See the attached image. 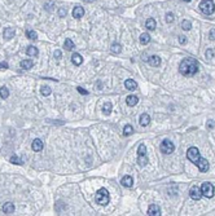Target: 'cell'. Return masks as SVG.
Instances as JSON below:
<instances>
[{
    "mask_svg": "<svg viewBox=\"0 0 215 216\" xmlns=\"http://www.w3.org/2000/svg\"><path fill=\"white\" fill-rule=\"evenodd\" d=\"M3 211H4V214L6 215H11L14 212V205L12 203V202H6V203L3 206Z\"/></svg>",
    "mask_w": 215,
    "mask_h": 216,
    "instance_id": "17",
    "label": "cell"
},
{
    "mask_svg": "<svg viewBox=\"0 0 215 216\" xmlns=\"http://www.w3.org/2000/svg\"><path fill=\"white\" fill-rule=\"evenodd\" d=\"M3 35H4V38L6 39V40H11L12 38H14L16 30L13 27H5L4 29V32H3Z\"/></svg>",
    "mask_w": 215,
    "mask_h": 216,
    "instance_id": "14",
    "label": "cell"
},
{
    "mask_svg": "<svg viewBox=\"0 0 215 216\" xmlns=\"http://www.w3.org/2000/svg\"><path fill=\"white\" fill-rule=\"evenodd\" d=\"M175 150V145L174 142H171L170 140H163L161 144V152L163 154H171L172 152Z\"/></svg>",
    "mask_w": 215,
    "mask_h": 216,
    "instance_id": "7",
    "label": "cell"
},
{
    "mask_svg": "<svg viewBox=\"0 0 215 216\" xmlns=\"http://www.w3.org/2000/svg\"><path fill=\"white\" fill-rule=\"evenodd\" d=\"M11 163H13V165H22V161H21V158H18L17 155H13V157H11Z\"/></svg>",
    "mask_w": 215,
    "mask_h": 216,
    "instance_id": "34",
    "label": "cell"
},
{
    "mask_svg": "<svg viewBox=\"0 0 215 216\" xmlns=\"http://www.w3.org/2000/svg\"><path fill=\"white\" fill-rule=\"evenodd\" d=\"M214 185L210 184V182H204L201 185V193L202 195H205L206 198H213L214 197Z\"/></svg>",
    "mask_w": 215,
    "mask_h": 216,
    "instance_id": "6",
    "label": "cell"
},
{
    "mask_svg": "<svg viewBox=\"0 0 215 216\" xmlns=\"http://www.w3.org/2000/svg\"><path fill=\"white\" fill-rule=\"evenodd\" d=\"M61 56H62V54H61V51H56V52H54V58H57V60H60V58H61Z\"/></svg>",
    "mask_w": 215,
    "mask_h": 216,
    "instance_id": "42",
    "label": "cell"
},
{
    "mask_svg": "<svg viewBox=\"0 0 215 216\" xmlns=\"http://www.w3.org/2000/svg\"><path fill=\"white\" fill-rule=\"evenodd\" d=\"M43 148H44V144H43V141H42L40 139H35L34 141H32V144H31V149L34 150L35 153L42 152Z\"/></svg>",
    "mask_w": 215,
    "mask_h": 216,
    "instance_id": "10",
    "label": "cell"
},
{
    "mask_svg": "<svg viewBox=\"0 0 215 216\" xmlns=\"http://www.w3.org/2000/svg\"><path fill=\"white\" fill-rule=\"evenodd\" d=\"M125 87H126V89H128V91H136L138 83H136L135 80H132V79H127L125 82Z\"/></svg>",
    "mask_w": 215,
    "mask_h": 216,
    "instance_id": "16",
    "label": "cell"
},
{
    "mask_svg": "<svg viewBox=\"0 0 215 216\" xmlns=\"http://www.w3.org/2000/svg\"><path fill=\"white\" fill-rule=\"evenodd\" d=\"M209 36H210L211 40H215V29H211V30H210Z\"/></svg>",
    "mask_w": 215,
    "mask_h": 216,
    "instance_id": "40",
    "label": "cell"
},
{
    "mask_svg": "<svg viewBox=\"0 0 215 216\" xmlns=\"http://www.w3.org/2000/svg\"><path fill=\"white\" fill-rule=\"evenodd\" d=\"M187 158L189 159L193 165L197 166V163H198V161H200L201 155H200V152H198V149L196 148V146H192V148H189L187 150Z\"/></svg>",
    "mask_w": 215,
    "mask_h": 216,
    "instance_id": "5",
    "label": "cell"
},
{
    "mask_svg": "<svg viewBox=\"0 0 215 216\" xmlns=\"http://www.w3.org/2000/svg\"><path fill=\"white\" fill-rule=\"evenodd\" d=\"M183 1H185V3H189V1H191V0H183Z\"/></svg>",
    "mask_w": 215,
    "mask_h": 216,
    "instance_id": "44",
    "label": "cell"
},
{
    "mask_svg": "<svg viewBox=\"0 0 215 216\" xmlns=\"http://www.w3.org/2000/svg\"><path fill=\"white\" fill-rule=\"evenodd\" d=\"M126 101H127V105L132 107V106L138 105V102H139V97H138V96H135V94H131V96L127 97Z\"/></svg>",
    "mask_w": 215,
    "mask_h": 216,
    "instance_id": "18",
    "label": "cell"
},
{
    "mask_svg": "<svg viewBox=\"0 0 215 216\" xmlns=\"http://www.w3.org/2000/svg\"><path fill=\"white\" fill-rule=\"evenodd\" d=\"M181 29H183L184 31H189L192 29V24L189 19H184L183 22H181Z\"/></svg>",
    "mask_w": 215,
    "mask_h": 216,
    "instance_id": "27",
    "label": "cell"
},
{
    "mask_svg": "<svg viewBox=\"0 0 215 216\" xmlns=\"http://www.w3.org/2000/svg\"><path fill=\"white\" fill-rule=\"evenodd\" d=\"M149 41H150V36H149L148 32H143L141 35H140V43H141L143 45L148 44Z\"/></svg>",
    "mask_w": 215,
    "mask_h": 216,
    "instance_id": "24",
    "label": "cell"
},
{
    "mask_svg": "<svg viewBox=\"0 0 215 216\" xmlns=\"http://www.w3.org/2000/svg\"><path fill=\"white\" fill-rule=\"evenodd\" d=\"M148 162H149V159H148V157H146V146L144 144H141L138 148V163L141 167H144V166L148 165Z\"/></svg>",
    "mask_w": 215,
    "mask_h": 216,
    "instance_id": "4",
    "label": "cell"
},
{
    "mask_svg": "<svg viewBox=\"0 0 215 216\" xmlns=\"http://www.w3.org/2000/svg\"><path fill=\"white\" fill-rule=\"evenodd\" d=\"M145 27L148 29L149 31H153L156 29V21H154V18H148L145 21Z\"/></svg>",
    "mask_w": 215,
    "mask_h": 216,
    "instance_id": "22",
    "label": "cell"
},
{
    "mask_svg": "<svg viewBox=\"0 0 215 216\" xmlns=\"http://www.w3.org/2000/svg\"><path fill=\"white\" fill-rule=\"evenodd\" d=\"M77 91H78V92H79L80 94H88V92H87V91L84 89V88H82V87H78Z\"/></svg>",
    "mask_w": 215,
    "mask_h": 216,
    "instance_id": "39",
    "label": "cell"
},
{
    "mask_svg": "<svg viewBox=\"0 0 215 216\" xmlns=\"http://www.w3.org/2000/svg\"><path fill=\"white\" fill-rule=\"evenodd\" d=\"M174 19H175L174 13H171V12L166 13V22H167V24H172V22H174Z\"/></svg>",
    "mask_w": 215,
    "mask_h": 216,
    "instance_id": "33",
    "label": "cell"
},
{
    "mask_svg": "<svg viewBox=\"0 0 215 216\" xmlns=\"http://www.w3.org/2000/svg\"><path fill=\"white\" fill-rule=\"evenodd\" d=\"M109 201H110L109 192H108L105 188L99 189L97 193H96V202L97 203L101 205V206H106L108 203H109Z\"/></svg>",
    "mask_w": 215,
    "mask_h": 216,
    "instance_id": "3",
    "label": "cell"
},
{
    "mask_svg": "<svg viewBox=\"0 0 215 216\" xmlns=\"http://www.w3.org/2000/svg\"><path fill=\"white\" fill-rule=\"evenodd\" d=\"M120 51H122V45L119 43H113L112 44V52L113 53H120Z\"/></svg>",
    "mask_w": 215,
    "mask_h": 216,
    "instance_id": "31",
    "label": "cell"
},
{
    "mask_svg": "<svg viewBox=\"0 0 215 216\" xmlns=\"http://www.w3.org/2000/svg\"><path fill=\"white\" fill-rule=\"evenodd\" d=\"M197 167H198V170H200V172H207L210 168V165H209V162H207V159L200 158V161L197 163Z\"/></svg>",
    "mask_w": 215,
    "mask_h": 216,
    "instance_id": "9",
    "label": "cell"
},
{
    "mask_svg": "<svg viewBox=\"0 0 215 216\" xmlns=\"http://www.w3.org/2000/svg\"><path fill=\"white\" fill-rule=\"evenodd\" d=\"M40 92H42L43 96H49V94L52 93V89H51L49 86H43L42 87V89H40Z\"/></svg>",
    "mask_w": 215,
    "mask_h": 216,
    "instance_id": "30",
    "label": "cell"
},
{
    "mask_svg": "<svg viewBox=\"0 0 215 216\" xmlns=\"http://www.w3.org/2000/svg\"><path fill=\"white\" fill-rule=\"evenodd\" d=\"M213 56H214V51H213V49H207V51H206V57H207V58H211Z\"/></svg>",
    "mask_w": 215,
    "mask_h": 216,
    "instance_id": "41",
    "label": "cell"
},
{
    "mask_svg": "<svg viewBox=\"0 0 215 216\" xmlns=\"http://www.w3.org/2000/svg\"><path fill=\"white\" fill-rule=\"evenodd\" d=\"M64 47L66 51H73L74 49V41L71 40V39H66L64 43Z\"/></svg>",
    "mask_w": 215,
    "mask_h": 216,
    "instance_id": "26",
    "label": "cell"
},
{
    "mask_svg": "<svg viewBox=\"0 0 215 216\" xmlns=\"http://www.w3.org/2000/svg\"><path fill=\"white\" fill-rule=\"evenodd\" d=\"M206 127H207V129H211V128H214V127H215V122H214V120H207V123H206Z\"/></svg>",
    "mask_w": 215,
    "mask_h": 216,
    "instance_id": "36",
    "label": "cell"
},
{
    "mask_svg": "<svg viewBox=\"0 0 215 216\" xmlns=\"http://www.w3.org/2000/svg\"><path fill=\"white\" fill-rule=\"evenodd\" d=\"M26 53H27L29 56H32V57H35V56L39 54V51L37 47H34V45H29L27 49H26Z\"/></svg>",
    "mask_w": 215,
    "mask_h": 216,
    "instance_id": "23",
    "label": "cell"
},
{
    "mask_svg": "<svg viewBox=\"0 0 215 216\" xmlns=\"http://www.w3.org/2000/svg\"><path fill=\"white\" fill-rule=\"evenodd\" d=\"M180 74L184 77H193L198 71V62L194 58H184L179 66Z\"/></svg>",
    "mask_w": 215,
    "mask_h": 216,
    "instance_id": "1",
    "label": "cell"
},
{
    "mask_svg": "<svg viewBox=\"0 0 215 216\" xmlns=\"http://www.w3.org/2000/svg\"><path fill=\"white\" fill-rule=\"evenodd\" d=\"M0 97H1L3 100H5V99H8V97H9V91L6 89L5 87L0 88Z\"/></svg>",
    "mask_w": 215,
    "mask_h": 216,
    "instance_id": "29",
    "label": "cell"
},
{
    "mask_svg": "<svg viewBox=\"0 0 215 216\" xmlns=\"http://www.w3.org/2000/svg\"><path fill=\"white\" fill-rule=\"evenodd\" d=\"M189 195H191L192 199H194V201H198V199H201V197H202L201 188H198V186H192L191 190H189Z\"/></svg>",
    "mask_w": 215,
    "mask_h": 216,
    "instance_id": "8",
    "label": "cell"
},
{
    "mask_svg": "<svg viewBox=\"0 0 215 216\" xmlns=\"http://www.w3.org/2000/svg\"><path fill=\"white\" fill-rule=\"evenodd\" d=\"M120 184H122L123 186H126V188H131V186L133 185V179H132V176H128V175L123 176L122 180H120Z\"/></svg>",
    "mask_w": 215,
    "mask_h": 216,
    "instance_id": "13",
    "label": "cell"
},
{
    "mask_svg": "<svg viewBox=\"0 0 215 216\" xmlns=\"http://www.w3.org/2000/svg\"><path fill=\"white\" fill-rule=\"evenodd\" d=\"M83 16H84V9L80 5H78V6H75V8L73 9V17L75 19H80Z\"/></svg>",
    "mask_w": 215,
    "mask_h": 216,
    "instance_id": "12",
    "label": "cell"
},
{
    "mask_svg": "<svg viewBox=\"0 0 215 216\" xmlns=\"http://www.w3.org/2000/svg\"><path fill=\"white\" fill-rule=\"evenodd\" d=\"M26 35H27L29 39H31V40H37V32H35L34 30H31V29H29L27 31H26Z\"/></svg>",
    "mask_w": 215,
    "mask_h": 216,
    "instance_id": "32",
    "label": "cell"
},
{
    "mask_svg": "<svg viewBox=\"0 0 215 216\" xmlns=\"http://www.w3.org/2000/svg\"><path fill=\"white\" fill-rule=\"evenodd\" d=\"M139 122H140V126H143V127H146V126H149V123H150V117H149V115H148V114H146V113L141 114V117H140Z\"/></svg>",
    "mask_w": 215,
    "mask_h": 216,
    "instance_id": "15",
    "label": "cell"
},
{
    "mask_svg": "<svg viewBox=\"0 0 215 216\" xmlns=\"http://www.w3.org/2000/svg\"><path fill=\"white\" fill-rule=\"evenodd\" d=\"M112 109H113L112 104H110V102H105V104H104V106H102V113L105 114V115H109V114L112 113Z\"/></svg>",
    "mask_w": 215,
    "mask_h": 216,
    "instance_id": "25",
    "label": "cell"
},
{
    "mask_svg": "<svg viewBox=\"0 0 215 216\" xmlns=\"http://www.w3.org/2000/svg\"><path fill=\"white\" fill-rule=\"evenodd\" d=\"M198 6H200V11L206 16L213 14L214 11H215V3L213 0H202Z\"/></svg>",
    "mask_w": 215,
    "mask_h": 216,
    "instance_id": "2",
    "label": "cell"
},
{
    "mask_svg": "<svg viewBox=\"0 0 215 216\" xmlns=\"http://www.w3.org/2000/svg\"><path fill=\"white\" fill-rule=\"evenodd\" d=\"M19 66H21V69H25V70H30L34 66V62L31 60H22L19 62Z\"/></svg>",
    "mask_w": 215,
    "mask_h": 216,
    "instance_id": "21",
    "label": "cell"
},
{
    "mask_svg": "<svg viewBox=\"0 0 215 216\" xmlns=\"http://www.w3.org/2000/svg\"><path fill=\"white\" fill-rule=\"evenodd\" d=\"M84 1H87V3H92V1H95V0H84Z\"/></svg>",
    "mask_w": 215,
    "mask_h": 216,
    "instance_id": "43",
    "label": "cell"
},
{
    "mask_svg": "<svg viewBox=\"0 0 215 216\" xmlns=\"http://www.w3.org/2000/svg\"><path fill=\"white\" fill-rule=\"evenodd\" d=\"M148 215H150V216H158V215H161V208H159V206L158 205H150L149 206V208H148Z\"/></svg>",
    "mask_w": 215,
    "mask_h": 216,
    "instance_id": "11",
    "label": "cell"
},
{
    "mask_svg": "<svg viewBox=\"0 0 215 216\" xmlns=\"http://www.w3.org/2000/svg\"><path fill=\"white\" fill-rule=\"evenodd\" d=\"M187 36H184V35H181V36H179V43H180L181 45H184V44H187Z\"/></svg>",
    "mask_w": 215,
    "mask_h": 216,
    "instance_id": "35",
    "label": "cell"
},
{
    "mask_svg": "<svg viewBox=\"0 0 215 216\" xmlns=\"http://www.w3.org/2000/svg\"><path fill=\"white\" fill-rule=\"evenodd\" d=\"M58 16H60V17H65V16H66V9L60 8V11H58Z\"/></svg>",
    "mask_w": 215,
    "mask_h": 216,
    "instance_id": "37",
    "label": "cell"
},
{
    "mask_svg": "<svg viewBox=\"0 0 215 216\" xmlns=\"http://www.w3.org/2000/svg\"><path fill=\"white\" fill-rule=\"evenodd\" d=\"M71 62H73L74 65H77V66H79V65L83 64V57L79 53H74L71 56Z\"/></svg>",
    "mask_w": 215,
    "mask_h": 216,
    "instance_id": "20",
    "label": "cell"
},
{
    "mask_svg": "<svg viewBox=\"0 0 215 216\" xmlns=\"http://www.w3.org/2000/svg\"><path fill=\"white\" fill-rule=\"evenodd\" d=\"M148 62H149V65H150V66L157 67V66H159V65H161V58H159L158 56H152V57H149Z\"/></svg>",
    "mask_w": 215,
    "mask_h": 216,
    "instance_id": "19",
    "label": "cell"
},
{
    "mask_svg": "<svg viewBox=\"0 0 215 216\" xmlns=\"http://www.w3.org/2000/svg\"><path fill=\"white\" fill-rule=\"evenodd\" d=\"M9 67V65L6 62H0V70H6Z\"/></svg>",
    "mask_w": 215,
    "mask_h": 216,
    "instance_id": "38",
    "label": "cell"
},
{
    "mask_svg": "<svg viewBox=\"0 0 215 216\" xmlns=\"http://www.w3.org/2000/svg\"><path fill=\"white\" fill-rule=\"evenodd\" d=\"M133 133V127L131 126V124H127V126H125V128H123V135L125 136H130Z\"/></svg>",
    "mask_w": 215,
    "mask_h": 216,
    "instance_id": "28",
    "label": "cell"
}]
</instances>
